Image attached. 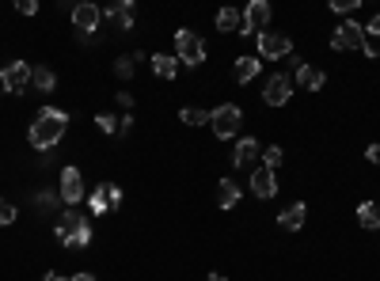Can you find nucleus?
Wrapping results in <instances>:
<instances>
[{"instance_id":"f257e3e1","label":"nucleus","mask_w":380,"mask_h":281,"mask_svg":"<svg viewBox=\"0 0 380 281\" xmlns=\"http://www.w3.org/2000/svg\"><path fill=\"white\" fill-rule=\"evenodd\" d=\"M65 130H69V114L58 110V107H42L35 114V122H31L27 137H31V144H35L38 152H50L53 144L65 137Z\"/></svg>"},{"instance_id":"f03ea898","label":"nucleus","mask_w":380,"mask_h":281,"mask_svg":"<svg viewBox=\"0 0 380 281\" xmlns=\"http://www.w3.org/2000/svg\"><path fill=\"white\" fill-rule=\"evenodd\" d=\"M53 236H58V244L65 247H88L92 244V221H88L84 213H72V210H65L61 213V221H58V228H53Z\"/></svg>"},{"instance_id":"7ed1b4c3","label":"nucleus","mask_w":380,"mask_h":281,"mask_svg":"<svg viewBox=\"0 0 380 281\" xmlns=\"http://www.w3.org/2000/svg\"><path fill=\"white\" fill-rule=\"evenodd\" d=\"M240 122H244V110L236 107V103H221V107L213 110V118H209V126H213V133L221 141L236 137L240 133Z\"/></svg>"},{"instance_id":"20e7f679","label":"nucleus","mask_w":380,"mask_h":281,"mask_svg":"<svg viewBox=\"0 0 380 281\" xmlns=\"http://www.w3.org/2000/svg\"><path fill=\"white\" fill-rule=\"evenodd\" d=\"M175 58L187 61V65H201L206 61V42H201L194 31H175Z\"/></svg>"},{"instance_id":"39448f33","label":"nucleus","mask_w":380,"mask_h":281,"mask_svg":"<svg viewBox=\"0 0 380 281\" xmlns=\"http://www.w3.org/2000/svg\"><path fill=\"white\" fill-rule=\"evenodd\" d=\"M270 19H274V8L266 4V0H251V4L244 8V27H240V35H266Z\"/></svg>"},{"instance_id":"423d86ee","label":"nucleus","mask_w":380,"mask_h":281,"mask_svg":"<svg viewBox=\"0 0 380 281\" xmlns=\"http://www.w3.org/2000/svg\"><path fill=\"white\" fill-rule=\"evenodd\" d=\"M331 46H335V50H361V53H365V46H369L365 27H361V23H354V19H346L342 27H335Z\"/></svg>"},{"instance_id":"0eeeda50","label":"nucleus","mask_w":380,"mask_h":281,"mask_svg":"<svg viewBox=\"0 0 380 281\" xmlns=\"http://www.w3.org/2000/svg\"><path fill=\"white\" fill-rule=\"evenodd\" d=\"M31 76H35V69H31L27 61H8L4 72H0V84H4V92L19 95L31 87Z\"/></svg>"},{"instance_id":"6e6552de","label":"nucleus","mask_w":380,"mask_h":281,"mask_svg":"<svg viewBox=\"0 0 380 281\" xmlns=\"http://www.w3.org/2000/svg\"><path fill=\"white\" fill-rule=\"evenodd\" d=\"M293 53V42H289V35H281V31H266V35H258V58L266 61H281Z\"/></svg>"},{"instance_id":"1a4fd4ad","label":"nucleus","mask_w":380,"mask_h":281,"mask_svg":"<svg viewBox=\"0 0 380 281\" xmlns=\"http://www.w3.org/2000/svg\"><path fill=\"white\" fill-rule=\"evenodd\" d=\"M263 99L270 103V107H286L289 99H293V80L286 76V72H274L270 80H266V92Z\"/></svg>"},{"instance_id":"9d476101","label":"nucleus","mask_w":380,"mask_h":281,"mask_svg":"<svg viewBox=\"0 0 380 281\" xmlns=\"http://www.w3.org/2000/svg\"><path fill=\"white\" fill-rule=\"evenodd\" d=\"M58 194H61V202L69 205V210L80 202V198H84V175H80L76 167H65V171H61V187H58Z\"/></svg>"},{"instance_id":"9b49d317","label":"nucleus","mask_w":380,"mask_h":281,"mask_svg":"<svg viewBox=\"0 0 380 281\" xmlns=\"http://www.w3.org/2000/svg\"><path fill=\"white\" fill-rule=\"evenodd\" d=\"M99 23H103V12H99V4H76L72 8V27L80 31V35H92V31H99Z\"/></svg>"},{"instance_id":"f8f14e48","label":"nucleus","mask_w":380,"mask_h":281,"mask_svg":"<svg viewBox=\"0 0 380 281\" xmlns=\"http://www.w3.org/2000/svg\"><path fill=\"white\" fill-rule=\"evenodd\" d=\"M251 194L263 198V202L278 194V175H274L270 167H255V171H251Z\"/></svg>"},{"instance_id":"ddd939ff","label":"nucleus","mask_w":380,"mask_h":281,"mask_svg":"<svg viewBox=\"0 0 380 281\" xmlns=\"http://www.w3.org/2000/svg\"><path fill=\"white\" fill-rule=\"evenodd\" d=\"M107 19L115 31H133V0H118L107 8Z\"/></svg>"},{"instance_id":"4468645a","label":"nucleus","mask_w":380,"mask_h":281,"mask_svg":"<svg viewBox=\"0 0 380 281\" xmlns=\"http://www.w3.org/2000/svg\"><path fill=\"white\" fill-rule=\"evenodd\" d=\"M297 84H301L304 92H320V87L327 84V76H323V69H316V65H308V61H304V65L297 69Z\"/></svg>"},{"instance_id":"2eb2a0df","label":"nucleus","mask_w":380,"mask_h":281,"mask_svg":"<svg viewBox=\"0 0 380 281\" xmlns=\"http://www.w3.org/2000/svg\"><path fill=\"white\" fill-rule=\"evenodd\" d=\"M304 213H308V205H304V202H293L286 213H278V224H281L286 232H301V228H304Z\"/></svg>"},{"instance_id":"dca6fc26","label":"nucleus","mask_w":380,"mask_h":281,"mask_svg":"<svg viewBox=\"0 0 380 281\" xmlns=\"http://www.w3.org/2000/svg\"><path fill=\"white\" fill-rule=\"evenodd\" d=\"M258 152H263V148H258V141H255V137H240L236 152H232V164H236V167H251Z\"/></svg>"},{"instance_id":"f3484780","label":"nucleus","mask_w":380,"mask_h":281,"mask_svg":"<svg viewBox=\"0 0 380 281\" xmlns=\"http://www.w3.org/2000/svg\"><path fill=\"white\" fill-rule=\"evenodd\" d=\"M258 69H263V61H255V58H236L232 76H236V84H251V80L258 76Z\"/></svg>"},{"instance_id":"a211bd4d","label":"nucleus","mask_w":380,"mask_h":281,"mask_svg":"<svg viewBox=\"0 0 380 281\" xmlns=\"http://www.w3.org/2000/svg\"><path fill=\"white\" fill-rule=\"evenodd\" d=\"M217 205H221V210H236L240 205V187L232 179H221V187H217Z\"/></svg>"},{"instance_id":"6ab92c4d","label":"nucleus","mask_w":380,"mask_h":281,"mask_svg":"<svg viewBox=\"0 0 380 281\" xmlns=\"http://www.w3.org/2000/svg\"><path fill=\"white\" fill-rule=\"evenodd\" d=\"M240 27H244V12H236V8H221L217 12V31H236L240 35Z\"/></svg>"},{"instance_id":"aec40b11","label":"nucleus","mask_w":380,"mask_h":281,"mask_svg":"<svg viewBox=\"0 0 380 281\" xmlns=\"http://www.w3.org/2000/svg\"><path fill=\"white\" fill-rule=\"evenodd\" d=\"M152 72L164 76V80H172L175 72H179V58H172V53H156V58H152Z\"/></svg>"},{"instance_id":"412c9836","label":"nucleus","mask_w":380,"mask_h":281,"mask_svg":"<svg viewBox=\"0 0 380 281\" xmlns=\"http://www.w3.org/2000/svg\"><path fill=\"white\" fill-rule=\"evenodd\" d=\"M358 224H361V228H369V232L380 228V205L377 202H361L358 205Z\"/></svg>"},{"instance_id":"4be33fe9","label":"nucleus","mask_w":380,"mask_h":281,"mask_svg":"<svg viewBox=\"0 0 380 281\" xmlns=\"http://www.w3.org/2000/svg\"><path fill=\"white\" fill-rule=\"evenodd\" d=\"M31 84H35L38 92H53V87H58V76H53V69L38 65V69H35V76H31Z\"/></svg>"},{"instance_id":"5701e85b","label":"nucleus","mask_w":380,"mask_h":281,"mask_svg":"<svg viewBox=\"0 0 380 281\" xmlns=\"http://www.w3.org/2000/svg\"><path fill=\"white\" fill-rule=\"evenodd\" d=\"M179 118H183L187 126H206L209 118H213V110H201V107H183V110H179Z\"/></svg>"},{"instance_id":"b1692460","label":"nucleus","mask_w":380,"mask_h":281,"mask_svg":"<svg viewBox=\"0 0 380 281\" xmlns=\"http://www.w3.org/2000/svg\"><path fill=\"white\" fill-rule=\"evenodd\" d=\"M88 205H92V213H110V194H107V182H103V187L95 190L92 198H88Z\"/></svg>"},{"instance_id":"393cba45","label":"nucleus","mask_w":380,"mask_h":281,"mask_svg":"<svg viewBox=\"0 0 380 281\" xmlns=\"http://www.w3.org/2000/svg\"><path fill=\"white\" fill-rule=\"evenodd\" d=\"M35 202L42 205L46 213H58V205H61V194H53V190H42V194H38Z\"/></svg>"},{"instance_id":"a878e982","label":"nucleus","mask_w":380,"mask_h":281,"mask_svg":"<svg viewBox=\"0 0 380 281\" xmlns=\"http://www.w3.org/2000/svg\"><path fill=\"white\" fill-rule=\"evenodd\" d=\"M281 164V144H270V148H263V167H278Z\"/></svg>"},{"instance_id":"bb28decb","label":"nucleus","mask_w":380,"mask_h":281,"mask_svg":"<svg viewBox=\"0 0 380 281\" xmlns=\"http://www.w3.org/2000/svg\"><path fill=\"white\" fill-rule=\"evenodd\" d=\"M133 69H137V61H133V58H118V61H115V72H118L122 80L133 76Z\"/></svg>"},{"instance_id":"cd10ccee","label":"nucleus","mask_w":380,"mask_h":281,"mask_svg":"<svg viewBox=\"0 0 380 281\" xmlns=\"http://www.w3.org/2000/svg\"><path fill=\"white\" fill-rule=\"evenodd\" d=\"M15 221V205L8 198H0V224H12Z\"/></svg>"},{"instance_id":"c85d7f7f","label":"nucleus","mask_w":380,"mask_h":281,"mask_svg":"<svg viewBox=\"0 0 380 281\" xmlns=\"http://www.w3.org/2000/svg\"><path fill=\"white\" fill-rule=\"evenodd\" d=\"M95 122H99L103 133H118V118H115V114H99Z\"/></svg>"},{"instance_id":"c756f323","label":"nucleus","mask_w":380,"mask_h":281,"mask_svg":"<svg viewBox=\"0 0 380 281\" xmlns=\"http://www.w3.org/2000/svg\"><path fill=\"white\" fill-rule=\"evenodd\" d=\"M107 194H110V210H118V205H122V187H118V182H107Z\"/></svg>"},{"instance_id":"7c9ffc66","label":"nucleus","mask_w":380,"mask_h":281,"mask_svg":"<svg viewBox=\"0 0 380 281\" xmlns=\"http://www.w3.org/2000/svg\"><path fill=\"white\" fill-rule=\"evenodd\" d=\"M354 8H358V0H331V12H354Z\"/></svg>"},{"instance_id":"2f4dec72","label":"nucleus","mask_w":380,"mask_h":281,"mask_svg":"<svg viewBox=\"0 0 380 281\" xmlns=\"http://www.w3.org/2000/svg\"><path fill=\"white\" fill-rule=\"evenodd\" d=\"M129 130H133V118H118V133H115V137H129Z\"/></svg>"},{"instance_id":"473e14b6","label":"nucleus","mask_w":380,"mask_h":281,"mask_svg":"<svg viewBox=\"0 0 380 281\" xmlns=\"http://www.w3.org/2000/svg\"><path fill=\"white\" fill-rule=\"evenodd\" d=\"M365 160H369V164H380V144H369V148H365Z\"/></svg>"},{"instance_id":"72a5a7b5","label":"nucleus","mask_w":380,"mask_h":281,"mask_svg":"<svg viewBox=\"0 0 380 281\" xmlns=\"http://www.w3.org/2000/svg\"><path fill=\"white\" fill-rule=\"evenodd\" d=\"M19 12H23V15H35L38 4H35V0H19Z\"/></svg>"},{"instance_id":"f704fd0d","label":"nucleus","mask_w":380,"mask_h":281,"mask_svg":"<svg viewBox=\"0 0 380 281\" xmlns=\"http://www.w3.org/2000/svg\"><path fill=\"white\" fill-rule=\"evenodd\" d=\"M369 35H373V38H380V15H373V23L365 27V38H369Z\"/></svg>"},{"instance_id":"c9c22d12","label":"nucleus","mask_w":380,"mask_h":281,"mask_svg":"<svg viewBox=\"0 0 380 281\" xmlns=\"http://www.w3.org/2000/svg\"><path fill=\"white\" fill-rule=\"evenodd\" d=\"M118 107L129 110V107H133V95H129V92H118Z\"/></svg>"},{"instance_id":"e433bc0d","label":"nucleus","mask_w":380,"mask_h":281,"mask_svg":"<svg viewBox=\"0 0 380 281\" xmlns=\"http://www.w3.org/2000/svg\"><path fill=\"white\" fill-rule=\"evenodd\" d=\"M69 281H95V274H72Z\"/></svg>"},{"instance_id":"4c0bfd02","label":"nucleus","mask_w":380,"mask_h":281,"mask_svg":"<svg viewBox=\"0 0 380 281\" xmlns=\"http://www.w3.org/2000/svg\"><path fill=\"white\" fill-rule=\"evenodd\" d=\"M42 281H69V278H65V274H46Z\"/></svg>"},{"instance_id":"58836bf2","label":"nucleus","mask_w":380,"mask_h":281,"mask_svg":"<svg viewBox=\"0 0 380 281\" xmlns=\"http://www.w3.org/2000/svg\"><path fill=\"white\" fill-rule=\"evenodd\" d=\"M209 281H224V274H209Z\"/></svg>"}]
</instances>
